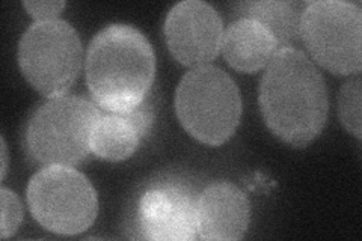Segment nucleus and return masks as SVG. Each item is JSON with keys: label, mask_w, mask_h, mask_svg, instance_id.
<instances>
[{"label": "nucleus", "mask_w": 362, "mask_h": 241, "mask_svg": "<svg viewBox=\"0 0 362 241\" xmlns=\"http://www.w3.org/2000/svg\"><path fill=\"white\" fill-rule=\"evenodd\" d=\"M259 110L281 141L307 146L319 136L329 113L325 80L302 50L281 49L259 85Z\"/></svg>", "instance_id": "1"}, {"label": "nucleus", "mask_w": 362, "mask_h": 241, "mask_svg": "<svg viewBox=\"0 0 362 241\" xmlns=\"http://www.w3.org/2000/svg\"><path fill=\"white\" fill-rule=\"evenodd\" d=\"M86 85L101 110L127 112L150 95L156 56L142 32L129 25H109L90 41L85 59Z\"/></svg>", "instance_id": "2"}, {"label": "nucleus", "mask_w": 362, "mask_h": 241, "mask_svg": "<svg viewBox=\"0 0 362 241\" xmlns=\"http://www.w3.org/2000/svg\"><path fill=\"white\" fill-rule=\"evenodd\" d=\"M175 112L192 137L218 146L230 139L240 122L242 97L230 74L214 65H201L181 78Z\"/></svg>", "instance_id": "3"}, {"label": "nucleus", "mask_w": 362, "mask_h": 241, "mask_svg": "<svg viewBox=\"0 0 362 241\" xmlns=\"http://www.w3.org/2000/svg\"><path fill=\"white\" fill-rule=\"evenodd\" d=\"M101 109L94 101L61 95L32 114L26 129L29 155L45 166H74L90 153V134Z\"/></svg>", "instance_id": "4"}, {"label": "nucleus", "mask_w": 362, "mask_h": 241, "mask_svg": "<svg viewBox=\"0 0 362 241\" xmlns=\"http://www.w3.org/2000/svg\"><path fill=\"white\" fill-rule=\"evenodd\" d=\"M83 49L76 29L65 20L35 21L18 44L23 76L45 97H61L81 73Z\"/></svg>", "instance_id": "5"}, {"label": "nucleus", "mask_w": 362, "mask_h": 241, "mask_svg": "<svg viewBox=\"0 0 362 241\" xmlns=\"http://www.w3.org/2000/svg\"><path fill=\"white\" fill-rule=\"evenodd\" d=\"M28 205L42 228L61 235L86 231L98 214L95 189L73 166H45L37 172L28 186Z\"/></svg>", "instance_id": "6"}, {"label": "nucleus", "mask_w": 362, "mask_h": 241, "mask_svg": "<svg viewBox=\"0 0 362 241\" xmlns=\"http://www.w3.org/2000/svg\"><path fill=\"white\" fill-rule=\"evenodd\" d=\"M300 40L313 59L334 74L362 68V9L341 0L308 2L300 18Z\"/></svg>", "instance_id": "7"}, {"label": "nucleus", "mask_w": 362, "mask_h": 241, "mask_svg": "<svg viewBox=\"0 0 362 241\" xmlns=\"http://www.w3.org/2000/svg\"><path fill=\"white\" fill-rule=\"evenodd\" d=\"M197 190L181 180L156 181L138 205V226L144 238L189 241L198 238Z\"/></svg>", "instance_id": "8"}, {"label": "nucleus", "mask_w": 362, "mask_h": 241, "mask_svg": "<svg viewBox=\"0 0 362 241\" xmlns=\"http://www.w3.org/2000/svg\"><path fill=\"white\" fill-rule=\"evenodd\" d=\"M165 38L169 52L180 64L194 68L207 65L221 52L223 23L211 5L186 0L169 11Z\"/></svg>", "instance_id": "9"}, {"label": "nucleus", "mask_w": 362, "mask_h": 241, "mask_svg": "<svg viewBox=\"0 0 362 241\" xmlns=\"http://www.w3.org/2000/svg\"><path fill=\"white\" fill-rule=\"evenodd\" d=\"M153 121L154 107L150 95L127 112L101 110L90 134V151L107 162L127 160L150 134Z\"/></svg>", "instance_id": "10"}, {"label": "nucleus", "mask_w": 362, "mask_h": 241, "mask_svg": "<svg viewBox=\"0 0 362 241\" xmlns=\"http://www.w3.org/2000/svg\"><path fill=\"white\" fill-rule=\"evenodd\" d=\"M249 201L231 182H213L199 194L198 237L202 240H240L249 226Z\"/></svg>", "instance_id": "11"}, {"label": "nucleus", "mask_w": 362, "mask_h": 241, "mask_svg": "<svg viewBox=\"0 0 362 241\" xmlns=\"http://www.w3.org/2000/svg\"><path fill=\"white\" fill-rule=\"evenodd\" d=\"M221 49L225 61L242 73L263 70L279 50L274 33L247 17H239L226 28Z\"/></svg>", "instance_id": "12"}, {"label": "nucleus", "mask_w": 362, "mask_h": 241, "mask_svg": "<svg viewBox=\"0 0 362 241\" xmlns=\"http://www.w3.org/2000/svg\"><path fill=\"white\" fill-rule=\"evenodd\" d=\"M307 2H246L240 4V17L264 25L278 42V49L296 47L300 40V18Z\"/></svg>", "instance_id": "13"}, {"label": "nucleus", "mask_w": 362, "mask_h": 241, "mask_svg": "<svg viewBox=\"0 0 362 241\" xmlns=\"http://www.w3.org/2000/svg\"><path fill=\"white\" fill-rule=\"evenodd\" d=\"M361 98H362V83L361 77L356 74L355 78H350L344 83L338 98V113L339 119L347 131L355 134L361 139Z\"/></svg>", "instance_id": "14"}, {"label": "nucleus", "mask_w": 362, "mask_h": 241, "mask_svg": "<svg viewBox=\"0 0 362 241\" xmlns=\"http://www.w3.org/2000/svg\"><path fill=\"white\" fill-rule=\"evenodd\" d=\"M0 201H2V238H8L18 229L23 221V206L17 194L13 190H0Z\"/></svg>", "instance_id": "15"}, {"label": "nucleus", "mask_w": 362, "mask_h": 241, "mask_svg": "<svg viewBox=\"0 0 362 241\" xmlns=\"http://www.w3.org/2000/svg\"><path fill=\"white\" fill-rule=\"evenodd\" d=\"M23 6L37 21H50L61 14L65 2H23Z\"/></svg>", "instance_id": "16"}, {"label": "nucleus", "mask_w": 362, "mask_h": 241, "mask_svg": "<svg viewBox=\"0 0 362 241\" xmlns=\"http://www.w3.org/2000/svg\"><path fill=\"white\" fill-rule=\"evenodd\" d=\"M2 160H4V166H2V177L5 178V174H6V162H8V154H6V145H5V141H2Z\"/></svg>", "instance_id": "17"}]
</instances>
